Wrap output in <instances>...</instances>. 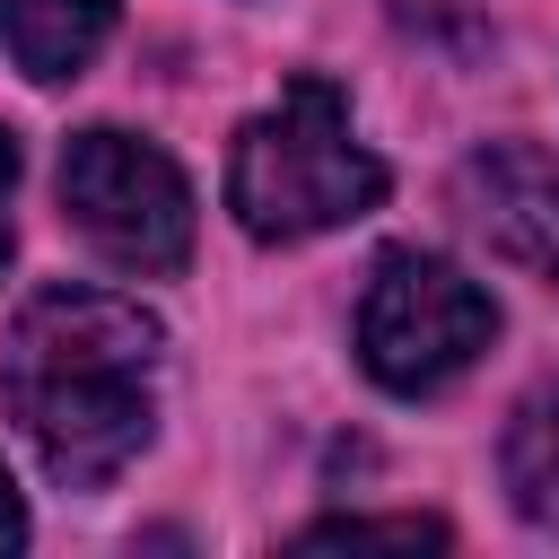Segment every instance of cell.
I'll return each mask as SVG.
<instances>
[{"label":"cell","mask_w":559,"mask_h":559,"mask_svg":"<svg viewBox=\"0 0 559 559\" xmlns=\"http://www.w3.org/2000/svg\"><path fill=\"white\" fill-rule=\"evenodd\" d=\"M157 314L114 288H44L0 341V411L61 489H105L157 419Z\"/></svg>","instance_id":"obj_1"},{"label":"cell","mask_w":559,"mask_h":559,"mask_svg":"<svg viewBox=\"0 0 559 559\" xmlns=\"http://www.w3.org/2000/svg\"><path fill=\"white\" fill-rule=\"evenodd\" d=\"M384 201V166L358 148L349 105L332 79H288L271 114L236 131L227 157V210L262 245H297L323 227H349Z\"/></svg>","instance_id":"obj_2"},{"label":"cell","mask_w":559,"mask_h":559,"mask_svg":"<svg viewBox=\"0 0 559 559\" xmlns=\"http://www.w3.org/2000/svg\"><path fill=\"white\" fill-rule=\"evenodd\" d=\"M498 332V306L480 280H463L437 253H384L358 297V358L384 393H437L454 384Z\"/></svg>","instance_id":"obj_3"},{"label":"cell","mask_w":559,"mask_h":559,"mask_svg":"<svg viewBox=\"0 0 559 559\" xmlns=\"http://www.w3.org/2000/svg\"><path fill=\"white\" fill-rule=\"evenodd\" d=\"M61 210L122 271H183L192 253V192L175 157L131 131H79L61 148Z\"/></svg>","instance_id":"obj_4"},{"label":"cell","mask_w":559,"mask_h":559,"mask_svg":"<svg viewBox=\"0 0 559 559\" xmlns=\"http://www.w3.org/2000/svg\"><path fill=\"white\" fill-rule=\"evenodd\" d=\"M454 201H463V218L480 227L489 253L559 280V157H542L524 140H489V148L463 157Z\"/></svg>","instance_id":"obj_5"},{"label":"cell","mask_w":559,"mask_h":559,"mask_svg":"<svg viewBox=\"0 0 559 559\" xmlns=\"http://www.w3.org/2000/svg\"><path fill=\"white\" fill-rule=\"evenodd\" d=\"M498 472H507L515 515L559 533V376L515 402V419H507V437H498Z\"/></svg>","instance_id":"obj_6"},{"label":"cell","mask_w":559,"mask_h":559,"mask_svg":"<svg viewBox=\"0 0 559 559\" xmlns=\"http://www.w3.org/2000/svg\"><path fill=\"white\" fill-rule=\"evenodd\" d=\"M114 26V0H9V52L26 79H79Z\"/></svg>","instance_id":"obj_7"},{"label":"cell","mask_w":559,"mask_h":559,"mask_svg":"<svg viewBox=\"0 0 559 559\" xmlns=\"http://www.w3.org/2000/svg\"><path fill=\"white\" fill-rule=\"evenodd\" d=\"M297 542H306V550H323V542H393V550H437V542H445V524H428V515H332V524H306Z\"/></svg>","instance_id":"obj_8"},{"label":"cell","mask_w":559,"mask_h":559,"mask_svg":"<svg viewBox=\"0 0 559 559\" xmlns=\"http://www.w3.org/2000/svg\"><path fill=\"white\" fill-rule=\"evenodd\" d=\"M9 192H17V140L0 131V262H9Z\"/></svg>","instance_id":"obj_9"},{"label":"cell","mask_w":559,"mask_h":559,"mask_svg":"<svg viewBox=\"0 0 559 559\" xmlns=\"http://www.w3.org/2000/svg\"><path fill=\"white\" fill-rule=\"evenodd\" d=\"M17 542H26V507H17V489L0 472V550H17Z\"/></svg>","instance_id":"obj_10"}]
</instances>
